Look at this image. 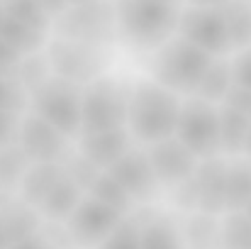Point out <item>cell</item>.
Masks as SVG:
<instances>
[{
	"mask_svg": "<svg viewBox=\"0 0 251 249\" xmlns=\"http://www.w3.org/2000/svg\"><path fill=\"white\" fill-rule=\"evenodd\" d=\"M220 10H222V15L227 20L232 49H247L251 44V2H247V0H229Z\"/></svg>",
	"mask_w": 251,
	"mask_h": 249,
	"instance_id": "4316f807",
	"label": "cell"
},
{
	"mask_svg": "<svg viewBox=\"0 0 251 249\" xmlns=\"http://www.w3.org/2000/svg\"><path fill=\"white\" fill-rule=\"evenodd\" d=\"M85 188L64 168V176L54 183V188L49 191V195L44 198L39 215L49 222H66V218L76 210V205L83 200Z\"/></svg>",
	"mask_w": 251,
	"mask_h": 249,
	"instance_id": "2e32d148",
	"label": "cell"
},
{
	"mask_svg": "<svg viewBox=\"0 0 251 249\" xmlns=\"http://www.w3.org/2000/svg\"><path fill=\"white\" fill-rule=\"evenodd\" d=\"M222 105H229V108H234V110H242V112H247V115H249L251 90H244V88H239V85H232Z\"/></svg>",
	"mask_w": 251,
	"mask_h": 249,
	"instance_id": "d590c367",
	"label": "cell"
},
{
	"mask_svg": "<svg viewBox=\"0 0 251 249\" xmlns=\"http://www.w3.org/2000/svg\"><path fill=\"white\" fill-rule=\"evenodd\" d=\"M232 83L251 90V47L239 49V54L232 59Z\"/></svg>",
	"mask_w": 251,
	"mask_h": 249,
	"instance_id": "1f68e13d",
	"label": "cell"
},
{
	"mask_svg": "<svg viewBox=\"0 0 251 249\" xmlns=\"http://www.w3.org/2000/svg\"><path fill=\"white\" fill-rule=\"evenodd\" d=\"M212 61H215L212 54H207L205 49L195 47L193 42L178 34V37H171L159 49H154L149 59V71L159 85L173 90L176 95L190 98Z\"/></svg>",
	"mask_w": 251,
	"mask_h": 249,
	"instance_id": "3957f363",
	"label": "cell"
},
{
	"mask_svg": "<svg viewBox=\"0 0 251 249\" xmlns=\"http://www.w3.org/2000/svg\"><path fill=\"white\" fill-rule=\"evenodd\" d=\"M71 5H85V2H95V0H69Z\"/></svg>",
	"mask_w": 251,
	"mask_h": 249,
	"instance_id": "60d3db41",
	"label": "cell"
},
{
	"mask_svg": "<svg viewBox=\"0 0 251 249\" xmlns=\"http://www.w3.org/2000/svg\"><path fill=\"white\" fill-rule=\"evenodd\" d=\"M122 218H127V215L117 213L107 203L85 193L83 200L76 205V210L66 218L64 230H66V237L74 247L98 249L112 235V230L122 222Z\"/></svg>",
	"mask_w": 251,
	"mask_h": 249,
	"instance_id": "9c48e42d",
	"label": "cell"
},
{
	"mask_svg": "<svg viewBox=\"0 0 251 249\" xmlns=\"http://www.w3.org/2000/svg\"><path fill=\"white\" fill-rule=\"evenodd\" d=\"M251 203V159H227V210H244Z\"/></svg>",
	"mask_w": 251,
	"mask_h": 249,
	"instance_id": "44dd1931",
	"label": "cell"
},
{
	"mask_svg": "<svg viewBox=\"0 0 251 249\" xmlns=\"http://www.w3.org/2000/svg\"><path fill=\"white\" fill-rule=\"evenodd\" d=\"M22 59H25V56L0 37V76H12V79H15L17 66H20V61H22Z\"/></svg>",
	"mask_w": 251,
	"mask_h": 249,
	"instance_id": "d6a6232c",
	"label": "cell"
},
{
	"mask_svg": "<svg viewBox=\"0 0 251 249\" xmlns=\"http://www.w3.org/2000/svg\"><path fill=\"white\" fill-rule=\"evenodd\" d=\"M242 154L251 159V125H249V132H247V139H244V149H242Z\"/></svg>",
	"mask_w": 251,
	"mask_h": 249,
	"instance_id": "ab89813d",
	"label": "cell"
},
{
	"mask_svg": "<svg viewBox=\"0 0 251 249\" xmlns=\"http://www.w3.org/2000/svg\"><path fill=\"white\" fill-rule=\"evenodd\" d=\"M193 191H195V210L210 215L227 213V159L222 154L202 159L198 164L193 176Z\"/></svg>",
	"mask_w": 251,
	"mask_h": 249,
	"instance_id": "5bb4252c",
	"label": "cell"
},
{
	"mask_svg": "<svg viewBox=\"0 0 251 249\" xmlns=\"http://www.w3.org/2000/svg\"><path fill=\"white\" fill-rule=\"evenodd\" d=\"M47 56L56 76H64L81 85L100 79L110 59L105 44H88V42L59 39V37L47 47Z\"/></svg>",
	"mask_w": 251,
	"mask_h": 249,
	"instance_id": "ba28073f",
	"label": "cell"
},
{
	"mask_svg": "<svg viewBox=\"0 0 251 249\" xmlns=\"http://www.w3.org/2000/svg\"><path fill=\"white\" fill-rule=\"evenodd\" d=\"M76 152L88 159L90 164L100 171H107L115 162H120L129 149H134V137L129 127H117V130H105L95 135H81L76 139Z\"/></svg>",
	"mask_w": 251,
	"mask_h": 249,
	"instance_id": "9a60e30c",
	"label": "cell"
},
{
	"mask_svg": "<svg viewBox=\"0 0 251 249\" xmlns=\"http://www.w3.org/2000/svg\"><path fill=\"white\" fill-rule=\"evenodd\" d=\"M249 117H251V108H249Z\"/></svg>",
	"mask_w": 251,
	"mask_h": 249,
	"instance_id": "7dc6e473",
	"label": "cell"
},
{
	"mask_svg": "<svg viewBox=\"0 0 251 249\" xmlns=\"http://www.w3.org/2000/svg\"><path fill=\"white\" fill-rule=\"evenodd\" d=\"M7 249H59V247H56V242L44 230H39V232H34V235H29V237L10 245Z\"/></svg>",
	"mask_w": 251,
	"mask_h": 249,
	"instance_id": "e575fe53",
	"label": "cell"
},
{
	"mask_svg": "<svg viewBox=\"0 0 251 249\" xmlns=\"http://www.w3.org/2000/svg\"><path fill=\"white\" fill-rule=\"evenodd\" d=\"M185 2H188V7H212V10H220L229 0H185Z\"/></svg>",
	"mask_w": 251,
	"mask_h": 249,
	"instance_id": "74e56055",
	"label": "cell"
},
{
	"mask_svg": "<svg viewBox=\"0 0 251 249\" xmlns=\"http://www.w3.org/2000/svg\"><path fill=\"white\" fill-rule=\"evenodd\" d=\"M59 39H74L88 44H110L117 37L115 5L107 0H95L85 5H71L64 15L54 20Z\"/></svg>",
	"mask_w": 251,
	"mask_h": 249,
	"instance_id": "8992f818",
	"label": "cell"
},
{
	"mask_svg": "<svg viewBox=\"0 0 251 249\" xmlns=\"http://www.w3.org/2000/svg\"><path fill=\"white\" fill-rule=\"evenodd\" d=\"M39 2V7L51 17V20H56L59 15H64L69 7H71V2L69 0H37Z\"/></svg>",
	"mask_w": 251,
	"mask_h": 249,
	"instance_id": "8d00e7d4",
	"label": "cell"
},
{
	"mask_svg": "<svg viewBox=\"0 0 251 249\" xmlns=\"http://www.w3.org/2000/svg\"><path fill=\"white\" fill-rule=\"evenodd\" d=\"M54 71H51V64H49V56L47 54H29V56H25L22 61H20V66H17V74H15V79L22 83L29 93L37 88V85H42V83L47 81L49 76H51Z\"/></svg>",
	"mask_w": 251,
	"mask_h": 249,
	"instance_id": "f546056e",
	"label": "cell"
},
{
	"mask_svg": "<svg viewBox=\"0 0 251 249\" xmlns=\"http://www.w3.org/2000/svg\"><path fill=\"white\" fill-rule=\"evenodd\" d=\"M247 2H251V0H247Z\"/></svg>",
	"mask_w": 251,
	"mask_h": 249,
	"instance_id": "c3c4849f",
	"label": "cell"
},
{
	"mask_svg": "<svg viewBox=\"0 0 251 249\" xmlns=\"http://www.w3.org/2000/svg\"><path fill=\"white\" fill-rule=\"evenodd\" d=\"M0 7L5 10L7 17L20 20L29 27H37V29H44V32L51 27V17L39 7L37 0H0Z\"/></svg>",
	"mask_w": 251,
	"mask_h": 249,
	"instance_id": "f1b7e54d",
	"label": "cell"
},
{
	"mask_svg": "<svg viewBox=\"0 0 251 249\" xmlns=\"http://www.w3.org/2000/svg\"><path fill=\"white\" fill-rule=\"evenodd\" d=\"M176 137L200 162L220 157V105H212L195 95L185 98L180 105Z\"/></svg>",
	"mask_w": 251,
	"mask_h": 249,
	"instance_id": "52a82bcc",
	"label": "cell"
},
{
	"mask_svg": "<svg viewBox=\"0 0 251 249\" xmlns=\"http://www.w3.org/2000/svg\"><path fill=\"white\" fill-rule=\"evenodd\" d=\"M147 210H134L112 230V235L98 249H142V222Z\"/></svg>",
	"mask_w": 251,
	"mask_h": 249,
	"instance_id": "83f0119b",
	"label": "cell"
},
{
	"mask_svg": "<svg viewBox=\"0 0 251 249\" xmlns=\"http://www.w3.org/2000/svg\"><path fill=\"white\" fill-rule=\"evenodd\" d=\"M185 249H217L220 242V215L190 210L180 222Z\"/></svg>",
	"mask_w": 251,
	"mask_h": 249,
	"instance_id": "ffe728a7",
	"label": "cell"
},
{
	"mask_svg": "<svg viewBox=\"0 0 251 249\" xmlns=\"http://www.w3.org/2000/svg\"><path fill=\"white\" fill-rule=\"evenodd\" d=\"M12 245V237H10V230H7V222L0 213V249H7Z\"/></svg>",
	"mask_w": 251,
	"mask_h": 249,
	"instance_id": "f35d334b",
	"label": "cell"
},
{
	"mask_svg": "<svg viewBox=\"0 0 251 249\" xmlns=\"http://www.w3.org/2000/svg\"><path fill=\"white\" fill-rule=\"evenodd\" d=\"M2 193H5V191H2V186H0V195H2Z\"/></svg>",
	"mask_w": 251,
	"mask_h": 249,
	"instance_id": "f6af8a7d",
	"label": "cell"
},
{
	"mask_svg": "<svg viewBox=\"0 0 251 249\" xmlns=\"http://www.w3.org/2000/svg\"><path fill=\"white\" fill-rule=\"evenodd\" d=\"M251 117L229 105H220V154L222 157H242L244 139L249 132Z\"/></svg>",
	"mask_w": 251,
	"mask_h": 249,
	"instance_id": "d6986e66",
	"label": "cell"
},
{
	"mask_svg": "<svg viewBox=\"0 0 251 249\" xmlns=\"http://www.w3.org/2000/svg\"><path fill=\"white\" fill-rule=\"evenodd\" d=\"M17 144L32 164H64L71 157L69 137L37 112H27L20 117Z\"/></svg>",
	"mask_w": 251,
	"mask_h": 249,
	"instance_id": "30bf717a",
	"label": "cell"
},
{
	"mask_svg": "<svg viewBox=\"0 0 251 249\" xmlns=\"http://www.w3.org/2000/svg\"><path fill=\"white\" fill-rule=\"evenodd\" d=\"M29 108L69 139L83 135V85L51 74L42 85L29 93Z\"/></svg>",
	"mask_w": 251,
	"mask_h": 249,
	"instance_id": "277c9868",
	"label": "cell"
},
{
	"mask_svg": "<svg viewBox=\"0 0 251 249\" xmlns=\"http://www.w3.org/2000/svg\"><path fill=\"white\" fill-rule=\"evenodd\" d=\"M32 166L29 157L22 152L17 142L0 147V186L5 193H17L20 181L25 178L27 168Z\"/></svg>",
	"mask_w": 251,
	"mask_h": 249,
	"instance_id": "484cf974",
	"label": "cell"
},
{
	"mask_svg": "<svg viewBox=\"0 0 251 249\" xmlns=\"http://www.w3.org/2000/svg\"><path fill=\"white\" fill-rule=\"evenodd\" d=\"M2 20H5V10L0 7V25H2Z\"/></svg>",
	"mask_w": 251,
	"mask_h": 249,
	"instance_id": "7bdbcfd3",
	"label": "cell"
},
{
	"mask_svg": "<svg viewBox=\"0 0 251 249\" xmlns=\"http://www.w3.org/2000/svg\"><path fill=\"white\" fill-rule=\"evenodd\" d=\"M142 249H185L180 225L166 213L147 210L142 222Z\"/></svg>",
	"mask_w": 251,
	"mask_h": 249,
	"instance_id": "e0dca14e",
	"label": "cell"
},
{
	"mask_svg": "<svg viewBox=\"0 0 251 249\" xmlns=\"http://www.w3.org/2000/svg\"><path fill=\"white\" fill-rule=\"evenodd\" d=\"M217 249H251V218L244 210H227L220 215Z\"/></svg>",
	"mask_w": 251,
	"mask_h": 249,
	"instance_id": "cb8c5ba5",
	"label": "cell"
},
{
	"mask_svg": "<svg viewBox=\"0 0 251 249\" xmlns=\"http://www.w3.org/2000/svg\"><path fill=\"white\" fill-rule=\"evenodd\" d=\"M244 213H247V215H249V218H251V203H249V205H247V208H244Z\"/></svg>",
	"mask_w": 251,
	"mask_h": 249,
	"instance_id": "ee69618b",
	"label": "cell"
},
{
	"mask_svg": "<svg viewBox=\"0 0 251 249\" xmlns=\"http://www.w3.org/2000/svg\"><path fill=\"white\" fill-rule=\"evenodd\" d=\"M85 193L93 195V198H98V200H102V203H107L110 208H115V210L122 213V215L134 213V200H132V195H129L107 171H98Z\"/></svg>",
	"mask_w": 251,
	"mask_h": 249,
	"instance_id": "d4e9b609",
	"label": "cell"
},
{
	"mask_svg": "<svg viewBox=\"0 0 251 249\" xmlns=\"http://www.w3.org/2000/svg\"><path fill=\"white\" fill-rule=\"evenodd\" d=\"M129 90L110 76L83 85V135L127 127Z\"/></svg>",
	"mask_w": 251,
	"mask_h": 249,
	"instance_id": "5b68a950",
	"label": "cell"
},
{
	"mask_svg": "<svg viewBox=\"0 0 251 249\" xmlns=\"http://www.w3.org/2000/svg\"><path fill=\"white\" fill-rule=\"evenodd\" d=\"M61 176H64V164H32L27 168L25 178L20 181L17 195L39 210L44 198L49 195V191Z\"/></svg>",
	"mask_w": 251,
	"mask_h": 249,
	"instance_id": "ac0fdd59",
	"label": "cell"
},
{
	"mask_svg": "<svg viewBox=\"0 0 251 249\" xmlns=\"http://www.w3.org/2000/svg\"><path fill=\"white\" fill-rule=\"evenodd\" d=\"M66 249H78V247H66Z\"/></svg>",
	"mask_w": 251,
	"mask_h": 249,
	"instance_id": "bcb514c9",
	"label": "cell"
},
{
	"mask_svg": "<svg viewBox=\"0 0 251 249\" xmlns=\"http://www.w3.org/2000/svg\"><path fill=\"white\" fill-rule=\"evenodd\" d=\"M151 2H171V5H178L180 0H151Z\"/></svg>",
	"mask_w": 251,
	"mask_h": 249,
	"instance_id": "b9f144b4",
	"label": "cell"
},
{
	"mask_svg": "<svg viewBox=\"0 0 251 249\" xmlns=\"http://www.w3.org/2000/svg\"><path fill=\"white\" fill-rule=\"evenodd\" d=\"M180 95L156 81H137L129 90V115L127 127L139 144H156L161 139L176 137Z\"/></svg>",
	"mask_w": 251,
	"mask_h": 249,
	"instance_id": "6da1fadb",
	"label": "cell"
},
{
	"mask_svg": "<svg viewBox=\"0 0 251 249\" xmlns=\"http://www.w3.org/2000/svg\"><path fill=\"white\" fill-rule=\"evenodd\" d=\"M29 108V90L12 76H0V110L25 115Z\"/></svg>",
	"mask_w": 251,
	"mask_h": 249,
	"instance_id": "4dcf8cb0",
	"label": "cell"
},
{
	"mask_svg": "<svg viewBox=\"0 0 251 249\" xmlns=\"http://www.w3.org/2000/svg\"><path fill=\"white\" fill-rule=\"evenodd\" d=\"M20 117L17 112L0 110V147H7L17 142V130H20Z\"/></svg>",
	"mask_w": 251,
	"mask_h": 249,
	"instance_id": "836d02e7",
	"label": "cell"
},
{
	"mask_svg": "<svg viewBox=\"0 0 251 249\" xmlns=\"http://www.w3.org/2000/svg\"><path fill=\"white\" fill-rule=\"evenodd\" d=\"M178 34L212 56H225L232 52V39L222 10L212 7H185L180 12Z\"/></svg>",
	"mask_w": 251,
	"mask_h": 249,
	"instance_id": "8fae6325",
	"label": "cell"
},
{
	"mask_svg": "<svg viewBox=\"0 0 251 249\" xmlns=\"http://www.w3.org/2000/svg\"><path fill=\"white\" fill-rule=\"evenodd\" d=\"M232 61H225L222 56H215V61L210 64L207 74L202 76L200 85L195 88V98L207 100L212 105H222L229 88H232Z\"/></svg>",
	"mask_w": 251,
	"mask_h": 249,
	"instance_id": "7402d4cb",
	"label": "cell"
},
{
	"mask_svg": "<svg viewBox=\"0 0 251 249\" xmlns=\"http://www.w3.org/2000/svg\"><path fill=\"white\" fill-rule=\"evenodd\" d=\"M0 37L15 47L22 56H29V54H39L47 44V32L44 29H37V27H29L20 20H12L5 15L2 25H0Z\"/></svg>",
	"mask_w": 251,
	"mask_h": 249,
	"instance_id": "603a6c76",
	"label": "cell"
},
{
	"mask_svg": "<svg viewBox=\"0 0 251 249\" xmlns=\"http://www.w3.org/2000/svg\"><path fill=\"white\" fill-rule=\"evenodd\" d=\"M147 154H149V162L154 166L161 186H168V188H176V186L190 181L200 164V159L178 137H168L156 144H149Z\"/></svg>",
	"mask_w": 251,
	"mask_h": 249,
	"instance_id": "4fadbf2b",
	"label": "cell"
},
{
	"mask_svg": "<svg viewBox=\"0 0 251 249\" xmlns=\"http://www.w3.org/2000/svg\"><path fill=\"white\" fill-rule=\"evenodd\" d=\"M107 173L132 195L134 203H151L161 193V181L149 162L147 149H129L120 162L107 168Z\"/></svg>",
	"mask_w": 251,
	"mask_h": 249,
	"instance_id": "7c38bea8",
	"label": "cell"
},
{
	"mask_svg": "<svg viewBox=\"0 0 251 249\" xmlns=\"http://www.w3.org/2000/svg\"><path fill=\"white\" fill-rule=\"evenodd\" d=\"M180 7L151 0H117V37L137 49H159L178 32Z\"/></svg>",
	"mask_w": 251,
	"mask_h": 249,
	"instance_id": "7a4b0ae2",
	"label": "cell"
}]
</instances>
